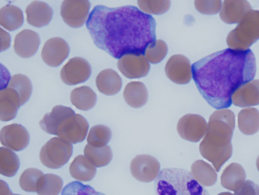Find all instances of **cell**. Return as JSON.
<instances>
[{"label":"cell","instance_id":"cell-1","mask_svg":"<svg viewBox=\"0 0 259 195\" xmlns=\"http://www.w3.org/2000/svg\"><path fill=\"white\" fill-rule=\"evenodd\" d=\"M156 22L133 6H95L86 26L95 44L115 59L127 54L144 55L156 40Z\"/></svg>","mask_w":259,"mask_h":195},{"label":"cell","instance_id":"cell-2","mask_svg":"<svg viewBox=\"0 0 259 195\" xmlns=\"http://www.w3.org/2000/svg\"><path fill=\"white\" fill-rule=\"evenodd\" d=\"M252 52L226 48L203 58L192 66V77L202 97L214 109H227L232 95L256 73Z\"/></svg>","mask_w":259,"mask_h":195},{"label":"cell","instance_id":"cell-3","mask_svg":"<svg viewBox=\"0 0 259 195\" xmlns=\"http://www.w3.org/2000/svg\"><path fill=\"white\" fill-rule=\"evenodd\" d=\"M207 130L199 144L201 155L211 162L217 172L232 155L231 139L235 126V115L229 109L215 111L210 116Z\"/></svg>","mask_w":259,"mask_h":195},{"label":"cell","instance_id":"cell-4","mask_svg":"<svg viewBox=\"0 0 259 195\" xmlns=\"http://www.w3.org/2000/svg\"><path fill=\"white\" fill-rule=\"evenodd\" d=\"M154 187L155 195H209L191 172L181 168L162 169Z\"/></svg>","mask_w":259,"mask_h":195},{"label":"cell","instance_id":"cell-5","mask_svg":"<svg viewBox=\"0 0 259 195\" xmlns=\"http://www.w3.org/2000/svg\"><path fill=\"white\" fill-rule=\"evenodd\" d=\"M259 39V11H250L228 34L226 41L229 48L245 51Z\"/></svg>","mask_w":259,"mask_h":195},{"label":"cell","instance_id":"cell-6","mask_svg":"<svg viewBox=\"0 0 259 195\" xmlns=\"http://www.w3.org/2000/svg\"><path fill=\"white\" fill-rule=\"evenodd\" d=\"M72 152L73 147L70 143L55 137L48 140L41 148L39 159L46 167L58 169L68 162Z\"/></svg>","mask_w":259,"mask_h":195},{"label":"cell","instance_id":"cell-7","mask_svg":"<svg viewBox=\"0 0 259 195\" xmlns=\"http://www.w3.org/2000/svg\"><path fill=\"white\" fill-rule=\"evenodd\" d=\"M89 127L86 119L75 113L61 121L57 128L55 135L70 143L75 144L84 140Z\"/></svg>","mask_w":259,"mask_h":195},{"label":"cell","instance_id":"cell-8","mask_svg":"<svg viewBox=\"0 0 259 195\" xmlns=\"http://www.w3.org/2000/svg\"><path fill=\"white\" fill-rule=\"evenodd\" d=\"M207 123L201 115L187 114L178 121L177 130L179 136L183 139L193 142L199 141L207 130Z\"/></svg>","mask_w":259,"mask_h":195},{"label":"cell","instance_id":"cell-9","mask_svg":"<svg viewBox=\"0 0 259 195\" xmlns=\"http://www.w3.org/2000/svg\"><path fill=\"white\" fill-rule=\"evenodd\" d=\"M160 165L157 159L149 155H137L130 164L132 175L137 180L150 182L155 180L160 172Z\"/></svg>","mask_w":259,"mask_h":195},{"label":"cell","instance_id":"cell-10","mask_svg":"<svg viewBox=\"0 0 259 195\" xmlns=\"http://www.w3.org/2000/svg\"><path fill=\"white\" fill-rule=\"evenodd\" d=\"M91 74V67L83 58L74 57L63 67L60 72L62 81L69 85H75L87 81Z\"/></svg>","mask_w":259,"mask_h":195},{"label":"cell","instance_id":"cell-11","mask_svg":"<svg viewBox=\"0 0 259 195\" xmlns=\"http://www.w3.org/2000/svg\"><path fill=\"white\" fill-rule=\"evenodd\" d=\"M91 4L88 1H64L61 6V15L69 26H82L88 18Z\"/></svg>","mask_w":259,"mask_h":195},{"label":"cell","instance_id":"cell-12","mask_svg":"<svg viewBox=\"0 0 259 195\" xmlns=\"http://www.w3.org/2000/svg\"><path fill=\"white\" fill-rule=\"evenodd\" d=\"M165 72L171 81L178 84H187L192 78L189 60L180 54L174 55L169 58L165 66Z\"/></svg>","mask_w":259,"mask_h":195},{"label":"cell","instance_id":"cell-13","mask_svg":"<svg viewBox=\"0 0 259 195\" xmlns=\"http://www.w3.org/2000/svg\"><path fill=\"white\" fill-rule=\"evenodd\" d=\"M29 134L26 129L19 124L13 123L3 127L0 132L1 143L7 148L20 151L29 144Z\"/></svg>","mask_w":259,"mask_h":195},{"label":"cell","instance_id":"cell-14","mask_svg":"<svg viewBox=\"0 0 259 195\" xmlns=\"http://www.w3.org/2000/svg\"><path fill=\"white\" fill-rule=\"evenodd\" d=\"M117 67L125 77L135 79L147 76L150 65L144 55L127 54L118 60Z\"/></svg>","mask_w":259,"mask_h":195},{"label":"cell","instance_id":"cell-15","mask_svg":"<svg viewBox=\"0 0 259 195\" xmlns=\"http://www.w3.org/2000/svg\"><path fill=\"white\" fill-rule=\"evenodd\" d=\"M69 52V46L65 40L60 37H53L45 42L41 56L48 66L57 67L67 58Z\"/></svg>","mask_w":259,"mask_h":195},{"label":"cell","instance_id":"cell-16","mask_svg":"<svg viewBox=\"0 0 259 195\" xmlns=\"http://www.w3.org/2000/svg\"><path fill=\"white\" fill-rule=\"evenodd\" d=\"M39 44L40 38L36 32L24 29L16 36L14 48L16 53L20 57L28 58L36 53Z\"/></svg>","mask_w":259,"mask_h":195},{"label":"cell","instance_id":"cell-17","mask_svg":"<svg viewBox=\"0 0 259 195\" xmlns=\"http://www.w3.org/2000/svg\"><path fill=\"white\" fill-rule=\"evenodd\" d=\"M22 106L21 99L17 91L9 87L1 88L0 91V119L9 121L15 118L17 111Z\"/></svg>","mask_w":259,"mask_h":195},{"label":"cell","instance_id":"cell-18","mask_svg":"<svg viewBox=\"0 0 259 195\" xmlns=\"http://www.w3.org/2000/svg\"><path fill=\"white\" fill-rule=\"evenodd\" d=\"M251 10L250 4L246 1H224L220 16L226 23H239Z\"/></svg>","mask_w":259,"mask_h":195},{"label":"cell","instance_id":"cell-19","mask_svg":"<svg viewBox=\"0 0 259 195\" xmlns=\"http://www.w3.org/2000/svg\"><path fill=\"white\" fill-rule=\"evenodd\" d=\"M231 99L232 103L239 107L259 105V80H251L240 86L233 93Z\"/></svg>","mask_w":259,"mask_h":195},{"label":"cell","instance_id":"cell-20","mask_svg":"<svg viewBox=\"0 0 259 195\" xmlns=\"http://www.w3.org/2000/svg\"><path fill=\"white\" fill-rule=\"evenodd\" d=\"M52 9L46 3L34 1L26 9L27 21L31 25L41 27L47 25L53 16Z\"/></svg>","mask_w":259,"mask_h":195},{"label":"cell","instance_id":"cell-21","mask_svg":"<svg viewBox=\"0 0 259 195\" xmlns=\"http://www.w3.org/2000/svg\"><path fill=\"white\" fill-rule=\"evenodd\" d=\"M96 83L100 92L106 95H113L121 89L122 80L116 71L111 69H106L98 75Z\"/></svg>","mask_w":259,"mask_h":195},{"label":"cell","instance_id":"cell-22","mask_svg":"<svg viewBox=\"0 0 259 195\" xmlns=\"http://www.w3.org/2000/svg\"><path fill=\"white\" fill-rule=\"evenodd\" d=\"M75 114L70 107L58 105L55 106L49 113H47L39 122V126L46 132L56 135L57 128L62 121Z\"/></svg>","mask_w":259,"mask_h":195},{"label":"cell","instance_id":"cell-23","mask_svg":"<svg viewBox=\"0 0 259 195\" xmlns=\"http://www.w3.org/2000/svg\"><path fill=\"white\" fill-rule=\"evenodd\" d=\"M246 173L243 167L238 163H232L223 170L221 176L223 187L235 191L245 181Z\"/></svg>","mask_w":259,"mask_h":195},{"label":"cell","instance_id":"cell-24","mask_svg":"<svg viewBox=\"0 0 259 195\" xmlns=\"http://www.w3.org/2000/svg\"><path fill=\"white\" fill-rule=\"evenodd\" d=\"M123 95L126 103L134 108H139L145 105L148 98L146 86L140 81H132L127 83Z\"/></svg>","mask_w":259,"mask_h":195},{"label":"cell","instance_id":"cell-25","mask_svg":"<svg viewBox=\"0 0 259 195\" xmlns=\"http://www.w3.org/2000/svg\"><path fill=\"white\" fill-rule=\"evenodd\" d=\"M69 172L71 176L80 181L92 180L96 175V166L85 156L78 155L70 164Z\"/></svg>","mask_w":259,"mask_h":195},{"label":"cell","instance_id":"cell-26","mask_svg":"<svg viewBox=\"0 0 259 195\" xmlns=\"http://www.w3.org/2000/svg\"><path fill=\"white\" fill-rule=\"evenodd\" d=\"M216 170L209 164L202 160H198L191 166V173L194 178L202 186H211L217 180Z\"/></svg>","mask_w":259,"mask_h":195},{"label":"cell","instance_id":"cell-27","mask_svg":"<svg viewBox=\"0 0 259 195\" xmlns=\"http://www.w3.org/2000/svg\"><path fill=\"white\" fill-rule=\"evenodd\" d=\"M238 126L245 135H253L259 130V111L255 108L242 109L238 114Z\"/></svg>","mask_w":259,"mask_h":195},{"label":"cell","instance_id":"cell-28","mask_svg":"<svg viewBox=\"0 0 259 195\" xmlns=\"http://www.w3.org/2000/svg\"><path fill=\"white\" fill-rule=\"evenodd\" d=\"M70 101L76 108L82 111H88L95 105L97 95L90 87L82 86L72 90Z\"/></svg>","mask_w":259,"mask_h":195},{"label":"cell","instance_id":"cell-29","mask_svg":"<svg viewBox=\"0 0 259 195\" xmlns=\"http://www.w3.org/2000/svg\"><path fill=\"white\" fill-rule=\"evenodd\" d=\"M24 21L22 10L14 5H6L0 10V24L9 31L20 27Z\"/></svg>","mask_w":259,"mask_h":195},{"label":"cell","instance_id":"cell-30","mask_svg":"<svg viewBox=\"0 0 259 195\" xmlns=\"http://www.w3.org/2000/svg\"><path fill=\"white\" fill-rule=\"evenodd\" d=\"M84 154L97 167L107 165L111 161L113 154L109 145L102 147H94L87 144L84 149Z\"/></svg>","mask_w":259,"mask_h":195},{"label":"cell","instance_id":"cell-31","mask_svg":"<svg viewBox=\"0 0 259 195\" xmlns=\"http://www.w3.org/2000/svg\"><path fill=\"white\" fill-rule=\"evenodd\" d=\"M20 166L18 156L10 149L0 148V173L5 176L11 177L17 173Z\"/></svg>","mask_w":259,"mask_h":195},{"label":"cell","instance_id":"cell-32","mask_svg":"<svg viewBox=\"0 0 259 195\" xmlns=\"http://www.w3.org/2000/svg\"><path fill=\"white\" fill-rule=\"evenodd\" d=\"M8 86L18 93L22 106L29 100L32 88L31 81L26 76L21 74L14 75L11 78Z\"/></svg>","mask_w":259,"mask_h":195},{"label":"cell","instance_id":"cell-33","mask_svg":"<svg viewBox=\"0 0 259 195\" xmlns=\"http://www.w3.org/2000/svg\"><path fill=\"white\" fill-rule=\"evenodd\" d=\"M44 175L43 173L36 168L27 169L20 177L19 185L25 191L37 192Z\"/></svg>","mask_w":259,"mask_h":195},{"label":"cell","instance_id":"cell-34","mask_svg":"<svg viewBox=\"0 0 259 195\" xmlns=\"http://www.w3.org/2000/svg\"><path fill=\"white\" fill-rule=\"evenodd\" d=\"M62 178L56 175L46 174L42 177L37 193L38 195H59L63 187Z\"/></svg>","mask_w":259,"mask_h":195},{"label":"cell","instance_id":"cell-35","mask_svg":"<svg viewBox=\"0 0 259 195\" xmlns=\"http://www.w3.org/2000/svg\"><path fill=\"white\" fill-rule=\"evenodd\" d=\"M111 135V131L108 127L97 125L90 129L87 140L88 143L94 147H102L109 143Z\"/></svg>","mask_w":259,"mask_h":195},{"label":"cell","instance_id":"cell-36","mask_svg":"<svg viewBox=\"0 0 259 195\" xmlns=\"http://www.w3.org/2000/svg\"><path fill=\"white\" fill-rule=\"evenodd\" d=\"M167 51V45L165 41L157 39L148 45L145 50L144 56L150 63L157 64L163 60Z\"/></svg>","mask_w":259,"mask_h":195},{"label":"cell","instance_id":"cell-37","mask_svg":"<svg viewBox=\"0 0 259 195\" xmlns=\"http://www.w3.org/2000/svg\"><path fill=\"white\" fill-rule=\"evenodd\" d=\"M140 10L147 14L161 15L169 9V1H138Z\"/></svg>","mask_w":259,"mask_h":195},{"label":"cell","instance_id":"cell-38","mask_svg":"<svg viewBox=\"0 0 259 195\" xmlns=\"http://www.w3.org/2000/svg\"><path fill=\"white\" fill-rule=\"evenodd\" d=\"M61 195H105L96 191L89 185H84L79 181H72L67 184L63 189Z\"/></svg>","mask_w":259,"mask_h":195},{"label":"cell","instance_id":"cell-39","mask_svg":"<svg viewBox=\"0 0 259 195\" xmlns=\"http://www.w3.org/2000/svg\"><path fill=\"white\" fill-rule=\"evenodd\" d=\"M196 10L201 14L214 15L217 14L222 7L221 1H195Z\"/></svg>","mask_w":259,"mask_h":195},{"label":"cell","instance_id":"cell-40","mask_svg":"<svg viewBox=\"0 0 259 195\" xmlns=\"http://www.w3.org/2000/svg\"><path fill=\"white\" fill-rule=\"evenodd\" d=\"M235 195H259V185L250 180H247L237 190Z\"/></svg>","mask_w":259,"mask_h":195},{"label":"cell","instance_id":"cell-41","mask_svg":"<svg viewBox=\"0 0 259 195\" xmlns=\"http://www.w3.org/2000/svg\"><path fill=\"white\" fill-rule=\"evenodd\" d=\"M1 195H20L13 194L10 189L8 184L5 181L1 180Z\"/></svg>","mask_w":259,"mask_h":195},{"label":"cell","instance_id":"cell-42","mask_svg":"<svg viewBox=\"0 0 259 195\" xmlns=\"http://www.w3.org/2000/svg\"><path fill=\"white\" fill-rule=\"evenodd\" d=\"M218 195H235V194H232L229 192H221V193L218 194Z\"/></svg>","mask_w":259,"mask_h":195},{"label":"cell","instance_id":"cell-43","mask_svg":"<svg viewBox=\"0 0 259 195\" xmlns=\"http://www.w3.org/2000/svg\"><path fill=\"white\" fill-rule=\"evenodd\" d=\"M256 165L258 171H259V156L257 157L256 161Z\"/></svg>","mask_w":259,"mask_h":195}]
</instances>
